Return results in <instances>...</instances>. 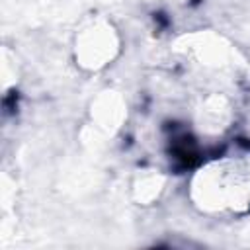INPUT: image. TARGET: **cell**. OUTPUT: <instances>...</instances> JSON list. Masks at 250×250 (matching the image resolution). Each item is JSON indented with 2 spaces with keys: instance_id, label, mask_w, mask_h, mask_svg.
<instances>
[{
  "instance_id": "cell-1",
  "label": "cell",
  "mask_w": 250,
  "mask_h": 250,
  "mask_svg": "<svg viewBox=\"0 0 250 250\" xmlns=\"http://www.w3.org/2000/svg\"><path fill=\"white\" fill-rule=\"evenodd\" d=\"M193 199L205 211L240 213L250 207V152L225 154L193 178Z\"/></svg>"
}]
</instances>
